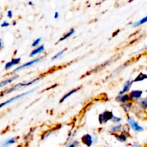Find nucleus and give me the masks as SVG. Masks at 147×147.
<instances>
[{"label":"nucleus","mask_w":147,"mask_h":147,"mask_svg":"<svg viewBox=\"0 0 147 147\" xmlns=\"http://www.w3.org/2000/svg\"><path fill=\"white\" fill-rule=\"evenodd\" d=\"M40 79V78H37L34 79V80H30V81H27V82H23V83H18V84L15 85V86H12V87H11L10 88L7 89V90H4V91H3L2 93L0 94V96H4V95H7L8 94V93H11V92L13 91H15V90H19V89L22 88H24V87H26V86H31V85H32L33 83H36V82L37 81V80H39Z\"/></svg>","instance_id":"nucleus-1"},{"label":"nucleus","mask_w":147,"mask_h":147,"mask_svg":"<svg viewBox=\"0 0 147 147\" xmlns=\"http://www.w3.org/2000/svg\"><path fill=\"white\" fill-rule=\"evenodd\" d=\"M113 112L111 111H105L103 113H100L98 115V121L100 124L103 125L104 123H106L109 121H111L113 119Z\"/></svg>","instance_id":"nucleus-2"},{"label":"nucleus","mask_w":147,"mask_h":147,"mask_svg":"<svg viewBox=\"0 0 147 147\" xmlns=\"http://www.w3.org/2000/svg\"><path fill=\"white\" fill-rule=\"evenodd\" d=\"M126 120H127L128 125H129V126H130L131 129H133L134 131L141 132L144 131V128L142 127V126H141L140 125L135 121V119H134L132 116L127 114V119H126Z\"/></svg>","instance_id":"nucleus-3"},{"label":"nucleus","mask_w":147,"mask_h":147,"mask_svg":"<svg viewBox=\"0 0 147 147\" xmlns=\"http://www.w3.org/2000/svg\"><path fill=\"white\" fill-rule=\"evenodd\" d=\"M36 90H37V88H34V89H32V90H29V91H27V92H25V93H22V94H20V95H18V96H15V97L11 98H10L9 100H7V101L4 102V103H1V104H0V109H1V108H2V107H4V106H6V105H8V104H9V103H12V102L14 101V100H18V99L21 98H23L24 96H27V95L30 94V93H32V92L35 91Z\"/></svg>","instance_id":"nucleus-4"},{"label":"nucleus","mask_w":147,"mask_h":147,"mask_svg":"<svg viewBox=\"0 0 147 147\" xmlns=\"http://www.w3.org/2000/svg\"><path fill=\"white\" fill-rule=\"evenodd\" d=\"M43 57H37V58H35V59H34V60H31V61H29V62H27V63H24V64L22 65L19 66L18 67H17V68H16V69H14V70H13V71H12V73H16V72L19 71V70H22V69L24 68V67H30V66L32 65H34V64H35V63H38V62L41 61V60H42V59H43Z\"/></svg>","instance_id":"nucleus-5"},{"label":"nucleus","mask_w":147,"mask_h":147,"mask_svg":"<svg viewBox=\"0 0 147 147\" xmlns=\"http://www.w3.org/2000/svg\"><path fill=\"white\" fill-rule=\"evenodd\" d=\"M81 140V142L84 145H86V146L90 147L94 143V141H93V138L91 135L88 134H84L80 139Z\"/></svg>","instance_id":"nucleus-6"},{"label":"nucleus","mask_w":147,"mask_h":147,"mask_svg":"<svg viewBox=\"0 0 147 147\" xmlns=\"http://www.w3.org/2000/svg\"><path fill=\"white\" fill-rule=\"evenodd\" d=\"M129 97H130V100L131 101H137V100H140L142 98V96L143 95V91L142 90H132V91L130 92L129 93Z\"/></svg>","instance_id":"nucleus-7"},{"label":"nucleus","mask_w":147,"mask_h":147,"mask_svg":"<svg viewBox=\"0 0 147 147\" xmlns=\"http://www.w3.org/2000/svg\"><path fill=\"white\" fill-rule=\"evenodd\" d=\"M60 128H61V125H57V126H56L55 127H54L53 129H50V130L46 131L43 132L42 134L41 135V140L44 141V140H45V139H47V138H48L49 136L52 134L54 133L55 131H57L58 129H60Z\"/></svg>","instance_id":"nucleus-8"},{"label":"nucleus","mask_w":147,"mask_h":147,"mask_svg":"<svg viewBox=\"0 0 147 147\" xmlns=\"http://www.w3.org/2000/svg\"><path fill=\"white\" fill-rule=\"evenodd\" d=\"M133 83H134V80H126V81L124 83V84H123V89H122V90H121L120 92H119V95L126 94V93H128V92L130 90V89H131V88Z\"/></svg>","instance_id":"nucleus-9"},{"label":"nucleus","mask_w":147,"mask_h":147,"mask_svg":"<svg viewBox=\"0 0 147 147\" xmlns=\"http://www.w3.org/2000/svg\"><path fill=\"white\" fill-rule=\"evenodd\" d=\"M115 100H116V101L118 102V103H120L121 104V103H126V102L131 101L129 95L127 94V93L124 95H119L118 96H116Z\"/></svg>","instance_id":"nucleus-10"},{"label":"nucleus","mask_w":147,"mask_h":147,"mask_svg":"<svg viewBox=\"0 0 147 147\" xmlns=\"http://www.w3.org/2000/svg\"><path fill=\"white\" fill-rule=\"evenodd\" d=\"M133 106H134V102L132 101L126 102V103H121V109H123V111L126 113H129V112L131 111V109H133Z\"/></svg>","instance_id":"nucleus-11"},{"label":"nucleus","mask_w":147,"mask_h":147,"mask_svg":"<svg viewBox=\"0 0 147 147\" xmlns=\"http://www.w3.org/2000/svg\"><path fill=\"white\" fill-rule=\"evenodd\" d=\"M20 62H21V58H20V57H17V58H13L11 61L8 62V63L5 65V70H9V69H10L11 67H13L14 65L20 64Z\"/></svg>","instance_id":"nucleus-12"},{"label":"nucleus","mask_w":147,"mask_h":147,"mask_svg":"<svg viewBox=\"0 0 147 147\" xmlns=\"http://www.w3.org/2000/svg\"><path fill=\"white\" fill-rule=\"evenodd\" d=\"M80 88H81V87H78V88H76L73 89V90H70V91H69V92H67V93H66L65 95H64V96H63V98H61V99H60V103H63V102H64L65 100H66V99L70 97V96H72V95H73V94L76 93V92L78 91V90H80Z\"/></svg>","instance_id":"nucleus-13"},{"label":"nucleus","mask_w":147,"mask_h":147,"mask_svg":"<svg viewBox=\"0 0 147 147\" xmlns=\"http://www.w3.org/2000/svg\"><path fill=\"white\" fill-rule=\"evenodd\" d=\"M113 136H114V137L116 138L119 142H121V143H124V142H127L129 136H128V135L125 134H123V133L116 134H114Z\"/></svg>","instance_id":"nucleus-14"},{"label":"nucleus","mask_w":147,"mask_h":147,"mask_svg":"<svg viewBox=\"0 0 147 147\" xmlns=\"http://www.w3.org/2000/svg\"><path fill=\"white\" fill-rule=\"evenodd\" d=\"M44 50H45V46L43 45H40V46H38L37 48L34 49V50H33L30 53V57H33L34 56L37 55H38V54H40V53H42V52H44Z\"/></svg>","instance_id":"nucleus-15"},{"label":"nucleus","mask_w":147,"mask_h":147,"mask_svg":"<svg viewBox=\"0 0 147 147\" xmlns=\"http://www.w3.org/2000/svg\"><path fill=\"white\" fill-rule=\"evenodd\" d=\"M18 139H19V137H14V138H11V139H7V140H6L5 142H3V143L1 144V147L9 146L10 145L13 144H14L15 142H17V141L18 140Z\"/></svg>","instance_id":"nucleus-16"},{"label":"nucleus","mask_w":147,"mask_h":147,"mask_svg":"<svg viewBox=\"0 0 147 147\" xmlns=\"http://www.w3.org/2000/svg\"><path fill=\"white\" fill-rule=\"evenodd\" d=\"M18 77H19L18 75H14V76L11 77V78H10L7 79V80H2V81H1V83H0V88L4 87V86H7V84H9V83H11V82L14 81V80H16V79H17Z\"/></svg>","instance_id":"nucleus-17"},{"label":"nucleus","mask_w":147,"mask_h":147,"mask_svg":"<svg viewBox=\"0 0 147 147\" xmlns=\"http://www.w3.org/2000/svg\"><path fill=\"white\" fill-rule=\"evenodd\" d=\"M75 32H76V30H75L74 28L70 29V31L67 32L65 33V34H63V37H61L60 39H59V40H58V42H60L63 41V40H66V39H67L68 37H70V36H72L73 34H74Z\"/></svg>","instance_id":"nucleus-18"},{"label":"nucleus","mask_w":147,"mask_h":147,"mask_svg":"<svg viewBox=\"0 0 147 147\" xmlns=\"http://www.w3.org/2000/svg\"><path fill=\"white\" fill-rule=\"evenodd\" d=\"M122 127H123V126L122 125H116V126H112L111 128L110 131H109V132H110L111 134L114 135V134H119V132H121V130H122Z\"/></svg>","instance_id":"nucleus-19"},{"label":"nucleus","mask_w":147,"mask_h":147,"mask_svg":"<svg viewBox=\"0 0 147 147\" xmlns=\"http://www.w3.org/2000/svg\"><path fill=\"white\" fill-rule=\"evenodd\" d=\"M35 129H36L35 127L31 128L30 130V131H29L28 133H27V134L24 136V141L26 144H28L29 142L30 141V139H32V135H33V134L34 133V131H35Z\"/></svg>","instance_id":"nucleus-20"},{"label":"nucleus","mask_w":147,"mask_h":147,"mask_svg":"<svg viewBox=\"0 0 147 147\" xmlns=\"http://www.w3.org/2000/svg\"><path fill=\"white\" fill-rule=\"evenodd\" d=\"M136 104L140 106L142 109L147 110V98H141L140 100L136 101Z\"/></svg>","instance_id":"nucleus-21"},{"label":"nucleus","mask_w":147,"mask_h":147,"mask_svg":"<svg viewBox=\"0 0 147 147\" xmlns=\"http://www.w3.org/2000/svg\"><path fill=\"white\" fill-rule=\"evenodd\" d=\"M146 79H147V75L144 74V73H139V74L136 76V78L134 80V83L143 81V80H146Z\"/></svg>","instance_id":"nucleus-22"},{"label":"nucleus","mask_w":147,"mask_h":147,"mask_svg":"<svg viewBox=\"0 0 147 147\" xmlns=\"http://www.w3.org/2000/svg\"><path fill=\"white\" fill-rule=\"evenodd\" d=\"M147 22V16L146 17H143V18L142 19V20H140L138 22H136L133 23V24H132V27H139V26L142 25V24H144V23Z\"/></svg>","instance_id":"nucleus-23"},{"label":"nucleus","mask_w":147,"mask_h":147,"mask_svg":"<svg viewBox=\"0 0 147 147\" xmlns=\"http://www.w3.org/2000/svg\"><path fill=\"white\" fill-rule=\"evenodd\" d=\"M130 126L128 124L124 125V126H123V127H122L121 133L125 134L128 135V136H130Z\"/></svg>","instance_id":"nucleus-24"},{"label":"nucleus","mask_w":147,"mask_h":147,"mask_svg":"<svg viewBox=\"0 0 147 147\" xmlns=\"http://www.w3.org/2000/svg\"><path fill=\"white\" fill-rule=\"evenodd\" d=\"M66 50H67V49H64V50H61V51H60V52H58V53H57V54L55 55H54L53 56V57H52L51 58V60H56V59H57V58H59V57H61L62 55H63V54H64V53L66 51Z\"/></svg>","instance_id":"nucleus-25"},{"label":"nucleus","mask_w":147,"mask_h":147,"mask_svg":"<svg viewBox=\"0 0 147 147\" xmlns=\"http://www.w3.org/2000/svg\"><path fill=\"white\" fill-rule=\"evenodd\" d=\"M79 146V142L78 141L75 140L73 142H72L71 143H69V144H67V146L66 147H78Z\"/></svg>","instance_id":"nucleus-26"},{"label":"nucleus","mask_w":147,"mask_h":147,"mask_svg":"<svg viewBox=\"0 0 147 147\" xmlns=\"http://www.w3.org/2000/svg\"><path fill=\"white\" fill-rule=\"evenodd\" d=\"M41 40H42L41 37H39V38L36 39L35 40H34L32 44V47H37V46H38L39 44L40 43V42H41Z\"/></svg>","instance_id":"nucleus-27"},{"label":"nucleus","mask_w":147,"mask_h":147,"mask_svg":"<svg viewBox=\"0 0 147 147\" xmlns=\"http://www.w3.org/2000/svg\"><path fill=\"white\" fill-rule=\"evenodd\" d=\"M121 120H122L121 118L117 117V116H113V119L111 120V121L113 122V123H119L121 121Z\"/></svg>","instance_id":"nucleus-28"},{"label":"nucleus","mask_w":147,"mask_h":147,"mask_svg":"<svg viewBox=\"0 0 147 147\" xmlns=\"http://www.w3.org/2000/svg\"><path fill=\"white\" fill-rule=\"evenodd\" d=\"M9 25H10V24L9 22H4L1 24V27H8V26H9Z\"/></svg>","instance_id":"nucleus-29"},{"label":"nucleus","mask_w":147,"mask_h":147,"mask_svg":"<svg viewBox=\"0 0 147 147\" xmlns=\"http://www.w3.org/2000/svg\"><path fill=\"white\" fill-rule=\"evenodd\" d=\"M13 16V14H12V11H11V10H9L8 11H7V17H9V18H11Z\"/></svg>","instance_id":"nucleus-30"},{"label":"nucleus","mask_w":147,"mask_h":147,"mask_svg":"<svg viewBox=\"0 0 147 147\" xmlns=\"http://www.w3.org/2000/svg\"><path fill=\"white\" fill-rule=\"evenodd\" d=\"M59 17V12L58 11H55L54 14V18L55 19H57Z\"/></svg>","instance_id":"nucleus-31"},{"label":"nucleus","mask_w":147,"mask_h":147,"mask_svg":"<svg viewBox=\"0 0 147 147\" xmlns=\"http://www.w3.org/2000/svg\"><path fill=\"white\" fill-rule=\"evenodd\" d=\"M119 32H120V30H118L117 31H116V32H113V35H112V37H115V36H116V35H117V34H118V33Z\"/></svg>","instance_id":"nucleus-32"},{"label":"nucleus","mask_w":147,"mask_h":147,"mask_svg":"<svg viewBox=\"0 0 147 147\" xmlns=\"http://www.w3.org/2000/svg\"><path fill=\"white\" fill-rule=\"evenodd\" d=\"M2 47H3V42H2V40H0V50L2 48Z\"/></svg>","instance_id":"nucleus-33"},{"label":"nucleus","mask_w":147,"mask_h":147,"mask_svg":"<svg viewBox=\"0 0 147 147\" xmlns=\"http://www.w3.org/2000/svg\"><path fill=\"white\" fill-rule=\"evenodd\" d=\"M132 147H139V145L137 143H135L132 145Z\"/></svg>","instance_id":"nucleus-34"},{"label":"nucleus","mask_w":147,"mask_h":147,"mask_svg":"<svg viewBox=\"0 0 147 147\" xmlns=\"http://www.w3.org/2000/svg\"><path fill=\"white\" fill-rule=\"evenodd\" d=\"M28 4H29V5H30V6H33V5H34V3H33L32 1H29Z\"/></svg>","instance_id":"nucleus-35"},{"label":"nucleus","mask_w":147,"mask_h":147,"mask_svg":"<svg viewBox=\"0 0 147 147\" xmlns=\"http://www.w3.org/2000/svg\"><path fill=\"white\" fill-rule=\"evenodd\" d=\"M15 24H16V22L14 21L13 22V25H15Z\"/></svg>","instance_id":"nucleus-36"},{"label":"nucleus","mask_w":147,"mask_h":147,"mask_svg":"<svg viewBox=\"0 0 147 147\" xmlns=\"http://www.w3.org/2000/svg\"><path fill=\"white\" fill-rule=\"evenodd\" d=\"M16 147H22V145H18V146Z\"/></svg>","instance_id":"nucleus-37"}]
</instances>
